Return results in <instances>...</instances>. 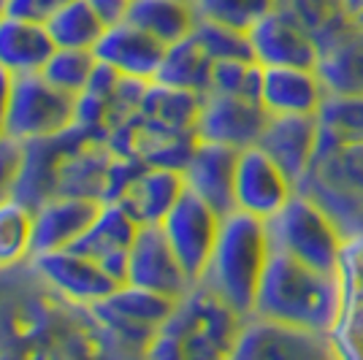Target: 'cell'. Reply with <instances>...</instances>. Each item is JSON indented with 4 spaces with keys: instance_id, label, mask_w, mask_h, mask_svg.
<instances>
[{
    "instance_id": "obj_1",
    "label": "cell",
    "mask_w": 363,
    "mask_h": 360,
    "mask_svg": "<svg viewBox=\"0 0 363 360\" xmlns=\"http://www.w3.org/2000/svg\"><path fill=\"white\" fill-rule=\"evenodd\" d=\"M257 317L331 333L339 317V274L306 266L285 252L269 255L255 296Z\"/></svg>"
},
{
    "instance_id": "obj_2",
    "label": "cell",
    "mask_w": 363,
    "mask_h": 360,
    "mask_svg": "<svg viewBox=\"0 0 363 360\" xmlns=\"http://www.w3.org/2000/svg\"><path fill=\"white\" fill-rule=\"evenodd\" d=\"M272 255V241L266 220L247 211H228L220 223L212 257L203 269L201 285L212 290L239 317L255 312V296L260 276Z\"/></svg>"
},
{
    "instance_id": "obj_3",
    "label": "cell",
    "mask_w": 363,
    "mask_h": 360,
    "mask_svg": "<svg viewBox=\"0 0 363 360\" xmlns=\"http://www.w3.org/2000/svg\"><path fill=\"white\" fill-rule=\"evenodd\" d=\"M242 320L212 290L196 282L184 298L177 300L166 325L155 333L150 358H230Z\"/></svg>"
},
{
    "instance_id": "obj_4",
    "label": "cell",
    "mask_w": 363,
    "mask_h": 360,
    "mask_svg": "<svg viewBox=\"0 0 363 360\" xmlns=\"http://www.w3.org/2000/svg\"><path fill=\"white\" fill-rule=\"evenodd\" d=\"M296 193L331 214L345 236L363 233V144H339L320 133L318 152Z\"/></svg>"
},
{
    "instance_id": "obj_5",
    "label": "cell",
    "mask_w": 363,
    "mask_h": 360,
    "mask_svg": "<svg viewBox=\"0 0 363 360\" xmlns=\"http://www.w3.org/2000/svg\"><path fill=\"white\" fill-rule=\"evenodd\" d=\"M266 230L274 252H285L320 271L339 269L347 236L312 198L293 193L288 203L266 220Z\"/></svg>"
},
{
    "instance_id": "obj_6",
    "label": "cell",
    "mask_w": 363,
    "mask_h": 360,
    "mask_svg": "<svg viewBox=\"0 0 363 360\" xmlns=\"http://www.w3.org/2000/svg\"><path fill=\"white\" fill-rule=\"evenodd\" d=\"M79 120V98L57 90L41 74L16 76L14 98L3 133L33 144L71 133Z\"/></svg>"
},
{
    "instance_id": "obj_7",
    "label": "cell",
    "mask_w": 363,
    "mask_h": 360,
    "mask_svg": "<svg viewBox=\"0 0 363 360\" xmlns=\"http://www.w3.org/2000/svg\"><path fill=\"white\" fill-rule=\"evenodd\" d=\"M174 306L177 300L163 298L157 293L133 285H120L87 312L92 315L95 325L104 330V336L117 339L120 344L144 355L155 333L166 325Z\"/></svg>"
},
{
    "instance_id": "obj_8",
    "label": "cell",
    "mask_w": 363,
    "mask_h": 360,
    "mask_svg": "<svg viewBox=\"0 0 363 360\" xmlns=\"http://www.w3.org/2000/svg\"><path fill=\"white\" fill-rule=\"evenodd\" d=\"M236 360H333L328 333L298 328L290 322L250 315L242 320L230 349Z\"/></svg>"
},
{
    "instance_id": "obj_9",
    "label": "cell",
    "mask_w": 363,
    "mask_h": 360,
    "mask_svg": "<svg viewBox=\"0 0 363 360\" xmlns=\"http://www.w3.org/2000/svg\"><path fill=\"white\" fill-rule=\"evenodd\" d=\"M28 266L55 298L65 300L71 306H82V309L95 306L114 287H120L98 260H92L90 255L79 252L74 247L35 255L30 257Z\"/></svg>"
},
{
    "instance_id": "obj_10",
    "label": "cell",
    "mask_w": 363,
    "mask_h": 360,
    "mask_svg": "<svg viewBox=\"0 0 363 360\" xmlns=\"http://www.w3.org/2000/svg\"><path fill=\"white\" fill-rule=\"evenodd\" d=\"M220 223L223 214L187 190L160 223L174 255L179 257L182 269L187 271L193 282H201L203 276V269L212 257L214 241L220 233Z\"/></svg>"
},
{
    "instance_id": "obj_11",
    "label": "cell",
    "mask_w": 363,
    "mask_h": 360,
    "mask_svg": "<svg viewBox=\"0 0 363 360\" xmlns=\"http://www.w3.org/2000/svg\"><path fill=\"white\" fill-rule=\"evenodd\" d=\"M125 285L157 293L163 298L179 300L196 285L187 271L182 269L179 257L174 255L171 244L160 225H141L136 239L128 249V274Z\"/></svg>"
},
{
    "instance_id": "obj_12",
    "label": "cell",
    "mask_w": 363,
    "mask_h": 360,
    "mask_svg": "<svg viewBox=\"0 0 363 360\" xmlns=\"http://www.w3.org/2000/svg\"><path fill=\"white\" fill-rule=\"evenodd\" d=\"M318 76L336 95H363V28L342 11L315 30Z\"/></svg>"
},
{
    "instance_id": "obj_13",
    "label": "cell",
    "mask_w": 363,
    "mask_h": 360,
    "mask_svg": "<svg viewBox=\"0 0 363 360\" xmlns=\"http://www.w3.org/2000/svg\"><path fill=\"white\" fill-rule=\"evenodd\" d=\"M296 193L290 176L257 144L239 150L233 176V206L252 217L269 220Z\"/></svg>"
},
{
    "instance_id": "obj_14",
    "label": "cell",
    "mask_w": 363,
    "mask_h": 360,
    "mask_svg": "<svg viewBox=\"0 0 363 360\" xmlns=\"http://www.w3.org/2000/svg\"><path fill=\"white\" fill-rule=\"evenodd\" d=\"M269 111L260 101L239 98V95H220L206 92L201 98L196 120V135L201 141L225 144L233 150H244L257 144L260 133L269 125Z\"/></svg>"
},
{
    "instance_id": "obj_15",
    "label": "cell",
    "mask_w": 363,
    "mask_h": 360,
    "mask_svg": "<svg viewBox=\"0 0 363 360\" xmlns=\"http://www.w3.org/2000/svg\"><path fill=\"white\" fill-rule=\"evenodd\" d=\"M252 57L263 68H318V38L290 11L274 9L250 30Z\"/></svg>"
},
{
    "instance_id": "obj_16",
    "label": "cell",
    "mask_w": 363,
    "mask_h": 360,
    "mask_svg": "<svg viewBox=\"0 0 363 360\" xmlns=\"http://www.w3.org/2000/svg\"><path fill=\"white\" fill-rule=\"evenodd\" d=\"M336 274H339V317L328 339L336 358L363 360V233L345 241Z\"/></svg>"
},
{
    "instance_id": "obj_17",
    "label": "cell",
    "mask_w": 363,
    "mask_h": 360,
    "mask_svg": "<svg viewBox=\"0 0 363 360\" xmlns=\"http://www.w3.org/2000/svg\"><path fill=\"white\" fill-rule=\"evenodd\" d=\"M92 52L101 65H106L120 79L152 84L166 57V44L125 19L120 25L106 28Z\"/></svg>"
},
{
    "instance_id": "obj_18",
    "label": "cell",
    "mask_w": 363,
    "mask_h": 360,
    "mask_svg": "<svg viewBox=\"0 0 363 360\" xmlns=\"http://www.w3.org/2000/svg\"><path fill=\"white\" fill-rule=\"evenodd\" d=\"M138 227L141 225L130 217V211L125 209L120 201H101L92 223L82 233V239L74 244V249L98 260L117 285H125L128 249L136 239Z\"/></svg>"
},
{
    "instance_id": "obj_19",
    "label": "cell",
    "mask_w": 363,
    "mask_h": 360,
    "mask_svg": "<svg viewBox=\"0 0 363 360\" xmlns=\"http://www.w3.org/2000/svg\"><path fill=\"white\" fill-rule=\"evenodd\" d=\"M236 160L239 150L214 144V141H201L198 138L187 163L182 168L184 190L206 201L212 209H217L223 217L233 211V176H236Z\"/></svg>"
},
{
    "instance_id": "obj_20",
    "label": "cell",
    "mask_w": 363,
    "mask_h": 360,
    "mask_svg": "<svg viewBox=\"0 0 363 360\" xmlns=\"http://www.w3.org/2000/svg\"><path fill=\"white\" fill-rule=\"evenodd\" d=\"M98 206L101 201L95 198L65 193H57L38 203L33 209V257L74 247L92 223Z\"/></svg>"
},
{
    "instance_id": "obj_21",
    "label": "cell",
    "mask_w": 363,
    "mask_h": 360,
    "mask_svg": "<svg viewBox=\"0 0 363 360\" xmlns=\"http://www.w3.org/2000/svg\"><path fill=\"white\" fill-rule=\"evenodd\" d=\"M318 114H274L257 138V147L288 174L293 184L306 174L318 152Z\"/></svg>"
},
{
    "instance_id": "obj_22",
    "label": "cell",
    "mask_w": 363,
    "mask_h": 360,
    "mask_svg": "<svg viewBox=\"0 0 363 360\" xmlns=\"http://www.w3.org/2000/svg\"><path fill=\"white\" fill-rule=\"evenodd\" d=\"M182 193H184L182 171L168 165L141 163L114 201H120L130 211L138 225H160Z\"/></svg>"
},
{
    "instance_id": "obj_23",
    "label": "cell",
    "mask_w": 363,
    "mask_h": 360,
    "mask_svg": "<svg viewBox=\"0 0 363 360\" xmlns=\"http://www.w3.org/2000/svg\"><path fill=\"white\" fill-rule=\"evenodd\" d=\"M325 84L315 68H263L260 103L269 114H318Z\"/></svg>"
},
{
    "instance_id": "obj_24",
    "label": "cell",
    "mask_w": 363,
    "mask_h": 360,
    "mask_svg": "<svg viewBox=\"0 0 363 360\" xmlns=\"http://www.w3.org/2000/svg\"><path fill=\"white\" fill-rule=\"evenodd\" d=\"M55 41L41 22L0 14V68L14 76L41 74L55 55Z\"/></svg>"
},
{
    "instance_id": "obj_25",
    "label": "cell",
    "mask_w": 363,
    "mask_h": 360,
    "mask_svg": "<svg viewBox=\"0 0 363 360\" xmlns=\"http://www.w3.org/2000/svg\"><path fill=\"white\" fill-rule=\"evenodd\" d=\"M212 68L214 60L209 57V52L198 44V38L190 33L187 38L166 46V57L160 62V71L152 84L193 92V95L203 98L212 90Z\"/></svg>"
},
{
    "instance_id": "obj_26",
    "label": "cell",
    "mask_w": 363,
    "mask_h": 360,
    "mask_svg": "<svg viewBox=\"0 0 363 360\" xmlns=\"http://www.w3.org/2000/svg\"><path fill=\"white\" fill-rule=\"evenodd\" d=\"M128 22L171 46L196 30L198 14L193 0H130Z\"/></svg>"
},
{
    "instance_id": "obj_27",
    "label": "cell",
    "mask_w": 363,
    "mask_h": 360,
    "mask_svg": "<svg viewBox=\"0 0 363 360\" xmlns=\"http://www.w3.org/2000/svg\"><path fill=\"white\" fill-rule=\"evenodd\" d=\"M57 49H95L106 25L98 19L87 0H71L44 22Z\"/></svg>"
},
{
    "instance_id": "obj_28",
    "label": "cell",
    "mask_w": 363,
    "mask_h": 360,
    "mask_svg": "<svg viewBox=\"0 0 363 360\" xmlns=\"http://www.w3.org/2000/svg\"><path fill=\"white\" fill-rule=\"evenodd\" d=\"M33 257V209L19 198L0 203V271H14Z\"/></svg>"
},
{
    "instance_id": "obj_29",
    "label": "cell",
    "mask_w": 363,
    "mask_h": 360,
    "mask_svg": "<svg viewBox=\"0 0 363 360\" xmlns=\"http://www.w3.org/2000/svg\"><path fill=\"white\" fill-rule=\"evenodd\" d=\"M320 133L339 144H363V95L328 92L318 111Z\"/></svg>"
},
{
    "instance_id": "obj_30",
    "label": "cell",
    "mask_w": 363,
    "mask_h": 360,
    "mask_svg": "<svg viewBox=\"0 0 363 360\" xmlns=\"http://www.w3.org/2000/svg\"><path fill=\"white\" fill-rule=\"evenodd\" d=\"M95 71H98V57L92 49H55L41 76L57 90L82 98L92 84Z\"/></svg>"
},
{
    "instance_id": "obj_31",
    "label": "cell",
    "mask_w": 363,
    "mask_h": 360,
    "mask_svg": "<svg viewBox=\"0 0 363 360\" xmlns=\"http://www.w3.org/2000/svg\"><path fill=\"white\" fill-rule=\"evenodd\" d=\"M198 19L250 33L266 14L279 9V0H193Z\"/></svg>"
},
{
    "instance_id": "obj_32",
    "label": "cell",
    "mask_w": 363,
    "mask_h": 360,
    "mask_svg": "<svg viewBox=\"0 0 363 360\" xmlns=\"http://www.w3.org/2000/svg\"><path fill=\"white\" fill-rule=\"evenodd\" d=\"M260 90H263V65L257 60H214L209 92L260 101Z\"/></svg>"
},
{
    "instance_id": "obj_33",
    "label": "cell",
    "mask_w": 363,
    "mask_h": 360,
    "mask_svg": "<svg viewBox=\"0 0 363 360\" xmlns=\"http://www.w3.org/2000/svg\"><path fill=\"white\" fill-rule=\"evenodd\" d=\"M193 35L198 38V44L209 52L212 60H255L250 33L233 30L228 25H217L209 19H198Z\"/></svg>"
},
{
    "instance_id": "obj_34",
    "label": "cell",
    "mask_w": 363,
    "mask_h": 360,
    "mask_svg": "<svg viewBox=\"0 0 363 360\" xmlns=\"http://www.w3.org/2000/svg\"><path fill=\"white\" fill-rule=\"evenodd\" d=\"M22 163H25V144L0 133V203L16 196Z\"/></svg>"
},
{
    "instance_id": "obj_35",
    "label": "cell",
    "mask_w": 363,
    "mask_h": 360,
    "mask_svg": "<svg viewBox=\"0 0 363 360\" xmlns=\"http://www.w3.org/2000/svg\"><path fill=\"white\" fill-rule=\"evenodd\" d=\"M71 0H9L3 14H14L30 22H41L44 25L55 11H60L62 6H68Z\"/></svg>"
},
{
    "instance_id": "obj_36",
    "label": "cell",
    "mask_w": 363,
    "mask_h": 360,
    "mask_svg": "<svg viewBox=\"0 0 363 360\" xmlns=\"http://www.w3.org/2000/svg\"><path fill=\"white\" fill-rule=\"evenodd\" d=\"M92 6V11L98 14V19L111 28V25H120L128 19V9H130V0H87Z\"/></svg>"
},
{
    "instance_id": "obj_37",
    "label": "cell",
    "mask_w": 363,
    "mask_h": 360,
    "mask_svg": "<svg viewBox=\"0 0 363 360\" xmlns=\"http://www.w3.org/2000/svg\"><path fill=\"white\" fill-rule=\"evenodd\" d=\"M14 81H16L14 74H9V71L0 68V133H3V128H6V117H9V108H11Z\"/></svg>"
},
{
    "instance_id": "obj_38",
    "label": "cell",
    "mask_w": 363,
    "mask_h": 360,
    "mask_svg": "<svg viewBox=\"0 0 363 360\" xmlns=\"http://www.w3.org/2000/svg\"><path fill=\"white\" fill-rule=\"evenodd\" d=\"M342 9H345L347 14H355L358 9H363V0H342Z\"/></svg>"
},
{
    "instance_id": "obj_39",
    "label": "cell",
    "mask_w": 363,
    "mask_h": 360,
    "mask_svg": "<svg viewBox=\"0 0 363 360\" xmlns=\"http://www.w3.org/2000/svg\"><path fill=\"white\" fill-rule=\"evenodd\" d=\"M350 16H352V19H355V22H358V25L363 28V9H358L355 14H350Z\"/></svg>"
},
{
    "instance_id": "obj_40",
    "label": "cell",
    "mask_w": 363,
    "mask_h": 360,
    "mask_svg": "<svg viewBox=\"0 0 363 360\" xmlns=\"http://www.w3.org/2000/svg\"><path fill=\"white\" fill-rule=\"evenodd\" d=\"M6 6H9V0H0V14L6 11Z\"/></svg>"
}]
</instances>
